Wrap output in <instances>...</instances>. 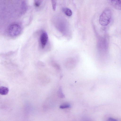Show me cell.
Returning <instances> with one entry per match:
<instances>
[{
	"mask_svg": "<svg viewBox=\"0 0 121 121\" xmlns=\"http://www.w3.org/2000/svg\"><path fill=\"white\" fill-rule=\"evenodd\" d=\"M112 13L111 10L106 9L103 11L100 15L99 22L101 25L106 26L110 23Z\"/></svg>",
	"mask_w": 121,
	"mask_h": 121,
	"instance_id": "6da1fadb",
	"label": "cell"
},
{
	"mask_svg": "<svg viewBox=\"0 0 121 121\" xmlns=\"http://www.w3.org/2000/svg\"><path fill=\"white\" fill-rule=\"evenodd\" d=\"M21 31V28L18 24H14L9 27L8 32L9 35L12 37H15L18 35Z\"/></svg>",
	"mask_w": 121,
	"mask_h": 121,
	"instance_id": "7a4b0ae2",
	"label": "cell"
},
{
	"mask_svg": "<svg viewBox=\"0 0 121 121\" xmlns=\"http://www.w3.org/2000/svg\"><path fill=\"white\" fill-rule=\"evenodd\" d=\"M48 34L45 32H43L41 34L40 38V42L41 47L44 48L46 46L48 40Z\"/></svg>",
	"mask_w": 121,
	"mask_h": 121,
	"instance_id": "3957f363",
	"label": "cell"
},
{
	"mask_svg": "<svg viewBox=\"0 0 121 121\" xmlns=\"http://www.w3.org/2000/svg\"><path fill=\"white\" fill-rule=\"evenodd\" d=\"M112 5L115 8L121 9V0H109Z\"/></svg>",
	"mask_w": 121,
	"mask_h": 121,
	"instance_id": "277c9868",
	"label": "cell"
},
{
	"mask_svg": "<svg viewBox=\"0 0 121 121\" xmlns=\"http://www.w3.org/2000/svg\"><path fill=\"white\" fill-rule=\"evenodd\" d=\"M9 91L8 88L4 86H2L0 87V94L2 95H7Z\"/></svg>",
	"mask_w": 121,
	"mask_h": 121,
	"instance_id": "5b68a950",
	"label": "cell"
},
{
	"mask_svg": "<svg viewBox=\"0 0 121 121\" xmlns=\"http://www.w3.org/2000/svg\"><path fill=\"white\" fill-rule=\"evenodd\" d=\"M62 11L67 16L70 17L72 14V11L69 9L65 8H63Z\"/></svg>",
	"mask_w": 121,
	"mask_h": 121,
	"instance_id": "8992f818",
	"label": "cell"
},
{
	"mask_svg": "<svg viewBox=\"0 0 121 121\" xmlns=\"http://www.w3.org/2000/svg\"><path fill=\"white\" fill-rule=\"evenodd\" d=\"M52 9L53 10L55 11L56 9L57 0H51Z\"/></svg>",
	"mask_w": 121,
	"mask_h": 121,
	"instance_id": "52a82bcc",
	"label": "cell"
},
{
	"mask_svg": "<svg viewBox=\"0 0 121 121\" xmlns=\"http://www.w3.org/2000/svg\"><path fill=\"white\" fill-rule=\"evenodd\" d=\"M70 105L66 104L60 106V108L63 109L69 108L70 107Z\"/></svg>",
	"mask_w": 121,
	"mask_h": 121,
	"instance_id": "ba28073f",
	"label": "cell"
},
{
	"mask_svg": "<svg viewBox=\"0 0 121 121\" xmlns=\"http://www.w3.org/2000/svg\"><path fill=\"white\" fill-rule=\"evenodd\" d=\"M40 4L38 2H36L35 3V5L36 7H38L39 6Z\"/></svg>",
	"mask_w": 121,
	"mask_h": 121,
	"instance_id": "9c48e42d",
	"label": "cell"
}]
</instances>
